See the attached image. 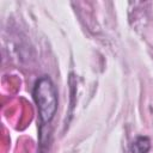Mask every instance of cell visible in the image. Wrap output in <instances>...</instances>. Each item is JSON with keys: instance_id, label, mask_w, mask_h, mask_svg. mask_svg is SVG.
<instances>
[{"instance_id": "7a4b0ae2", "label": "cell", "mask_w": 153, "mask_h": 153, "mask_svg": "<svg viewBox=\"0 0 153 153\" xmlns=\"http://www.w3.org/2000/svg\"><path fill=\"white\" fill-rule=\"evenodd\" d=\"M151 148V141L147 136H137L130 147L131 153H147Z\"/></svg>"}, {"instance_id": "6da1fadb", "label": "cell", "mask_w": 153, "mask_h": 153, "mask_svg": "<svg viewBox=\"0 0 153 153\" xmlns=\"http://www.w3.org/2000/svg\"><path fill=\"white\" fill-rule=\"evenodd\" d=\"M32 96L38 110L42 124L49 123L57 110V92L49 76H41L36 80Z\"/></svg>"}]
</instances>
